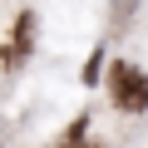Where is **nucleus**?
I'll use <instances>...</instances> for the list:
<instances>
[{
    "label": "nucleus",
    "instance_id": "2",
    "mask_svg": "<svg viewBox=\"0 0 148 148\" xmlns=\"http://www.w3.org/2000/svg\"><path fill=\"white\" fill-rule=\"evenodd\" d=\"M30 35H35V15L25 10V15L15 20V40H10V49H5V64H20V59L30 54Z\"/></svg>",
    "mask_w": 148,
    "mask_h": 148
},
{
    "label": "nucleus",
    "instance_id": "1",
    "mask_svg": "<svg viewBox=\"0 0 148 148\" xmlns=\"http://www.w3.org/2000/svg\"><path fill=\"white\" fill-rule=\"evenodd\" d=\"M109 84H114V104H119L123 114H143V109H148V79H143V69L114 64Z\"/></svg>",
    "mask_w": 148,
    "mask_h": 148
},
{
    "label": "nucleus",
    "instance_id": "3",
    "mask_svg": "<svg viewBox=\"0 0 148 148\" xmlns=\"http://www.w3.org/2000/svg\"><path fill=\"white\" fill-rule=\"evenodd\" d=\"M79 128H84V119H79V123H74V128H69V138H64L59 148H84V133H79Z\"/></svg>",
    "mask_w": 148,
    "mask_h": 148
},
{
    "label": "nucleus",
    "instance_id": "4",
    "mask_svg": "<svg viewBox=\"0 0 148 148\" xmlns=\"http://www.w3.org/2000/svg\"><path fill=\"white\" fill-rule=\"evenodd\" d=\"M128 15H133V0H114V25H123Z\"/></svg>",
    "mask_w": 148,
    "mask_h": 148
}]
</instances>
